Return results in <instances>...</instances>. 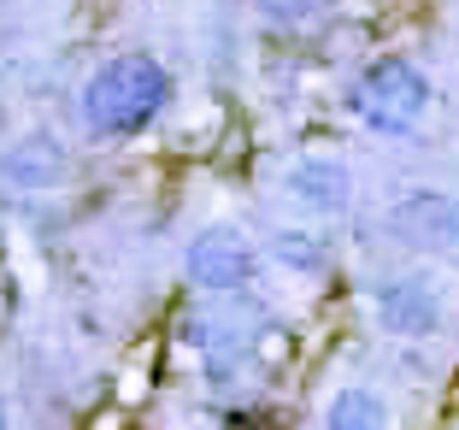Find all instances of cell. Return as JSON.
Returning <instances> with one entry per match:
<instances>
[{"label":"cell","mask_w":459,"mask_h":430,"mask_svg":"<svg viewBox=\"0 0 459 430\" xmlns=\"http://www.w3.org/2000/svg\"><path fill=\"white\" fill-rule=\"evenodd\" d=\"M165 107H171V71L153 54H112L77 89V112L89 124V136H100V142L142 136Z\"/></svg>","instance_id":"6da1fadb"},{"label":"cell","mask_w":459,"mask_h":430,"mask_svg":"<svg viewBox=\"0 0 459 430\" xmlns=\"http://www.w3.org/2000/svg\"><path fill=\"white\" fill-rule=\"evenodd\" d=\"M430 101H436L430 77H424L406 54L371 59V66L353 77V89H348L353 118H359L371 136H412L424 118H430Z\"/></svg>","instance_id":"7a4b0ae2"},{"label":"cell","mask_w":459,"mask_h":430,"mask_svg":"<svg viewBox=\"0 0 459 430\" xmlns=\"http://www.w3.org/2000/svg\"><path fill=\"white\" fill-rule=\"evenodd\" d=\"M183 271H189V283L201 295H242L259 277V248L236 224H206V230H195Z\"/></svg>","instance_id":"3957f363"},{"label":"cell","mask_w":459,"mask_h":430,"mask_svg":"<svg viewBox=\"0 0 459 430\" xmlns=\"http://www.w3.org/2000/svg\"><path fill=\"white\" fill-rule=\"evenodd\" d=\"M389 236L419 254H459V195L447 189H401L389 201Z\"/></svg>","instance_id":"277c9868"},{"label":"cell","mask_w":459,"mask_h":430,"mask_svg":"<svg viewBox=\"0 0 459 430\" xmlns=\"http://www.w3.org/2000/svg\"><path fill=\"white\" fill-rule=\"evenodd\" d=\"M377 324L401 342H424L447 324V301L442 283L424 277V271H401V277L377 283Z\"/></svg>","instance_id":"5b68a950"},{"label":"cell","mask_w":459,"mask_h":430,"mask_svg":"<svg viewBox=\"0 0 459 430\" xmlns=\"http://www.w3.org/2000/svg\"><path fill=\"white\" fill-rule=\"evenodd\" d=\"M283 189L307 218H342L353 206V171L336 154H300V160L289 165Z\"/></svg>","instance_id":"8992f818"},{"label":"cell","mask_w":459,"mask_h":430,"mask_svg":"<svg viewBox=\"0 0 459 430\" xmlns=\"http://www.w3.org/2000/svg\"><path fill=\"white\" fill-rule=\"evenodd\" d=\"M0 177L13 189H59L71 177V154L54 130H24L0 148Z\"/></svg>","instance_id":"52a82bcc"},{"label":"cell","mask_w":459,"mask_h":430,"mask_svg":"<svg viewBox=\"0 0 459 430\" xmlns=\"http://www.w3.org/2000/svg\"><path fill=\"white\" fill-rule=\"evenodd\" d=\"M265 248H271L277 266L300 271V277H325V271H330V242L318 236V230H307V224H277Z\"/></svg>","instance_id":"ba28073f"},{"label":"cell","mask_w":459,"mask_h":430,"mask_svg":"<svg viewBox=\"0 0 459 430\" xmlns=\"http://www.w3.org/2000/svg\"><path fill=\"white\" fill-rule=\"evenodd\" d=\"M325 425L330 430H371V425H389V407H383L377 390L348 383V390H336V401L325 407Z\"/></svg>","instance_id":"9c48e42d"},{"label":"cell","mask_w":459,"mask_h":430,"mask_svg":"<svg viewBox=\"0 0 459 430\" xmlns=\"http://www.w3.org/2000/svg\"><path fill=\"white\" fill-rule=\"evenodd\" d=\"M254 6L271 30H300V24H312V18L325 13V0H254Z\"/></svg>","instance_id":"30bf717a"},{"label":"cell","mask_w":459,"mask_h":430,"mask_svg":"<svg viewBox=\"0 0 459 430\" xmlns=\"http://www.w3.org/2000/svg\"><path fill=\"white\" fill-rule=\"evenodd\" d=\"M0 425H13V407H6V401H0Z\"/></svg>","instance_id":"8fae6325"}]
</instances>
